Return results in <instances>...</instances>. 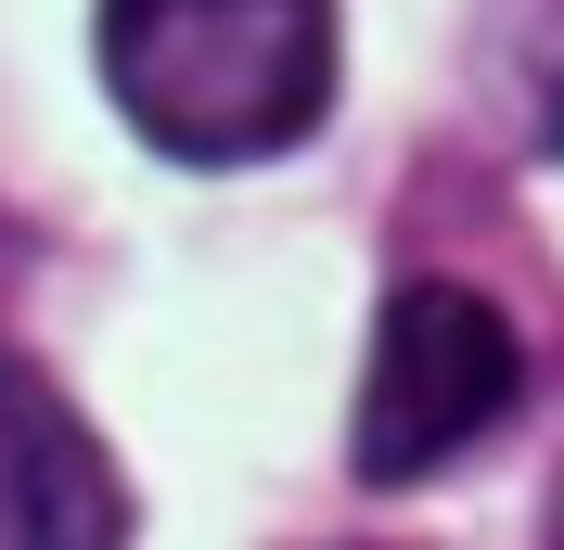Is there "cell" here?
Instances as JSON below:
<instances>
[{"instance_id":"277c9868","label":"cell","mask_w":564,"mask_h":550,"mask_svg":"<svg viewBox=\"0 0 564 550\" xmlns=\"http://www.w3.org/2000/svg\"><path fill=\"white\" fill-rule=\"evenodd\" d=\"M552 141H564V52H552Z\"/></svg>"},{"instance_id":"7a4b0ae2","label":"cell","mask_w":564,"mask_h":550,"mask_svg":"<svg viewBox=\"0 0 564 550\" xmlns=\"http://www.w3.org/2000/svg\"><path fill=\"white\" fill-rule=\"evenodd\" d=\"M527 397V333L500 320V295L475 282H398L372 320V372H359L347 474L359 486H423L462 448H488Z\"/></svg>"},{"instance_id":"6da1fadb","label":"cell","mask_w":564,"mask_h":550,"mask_svg":"<svg viewBox=\"0 0 564 550\" xmlns=\"http://www.w3.org/2000/svg\"><path fill=\"white\" fill-rule=\"evenodd\" d=\"M104 103L180 167H257L334 116V0H90Z\"/></svg>"},{"instance_id":"3957f363","label":"cell","mask_w":564,"mask_h":550,"mask_svg":"<svg viewBox=\"0 0 564 550\" xmlns=\"http://www.w3.org/2000/svg\"><path fill=\"white\" fill-rule=\"evenodd\" d=\"M0 550H129V474L65 384L0 345Z\"/></svg>"},{"instance_id":"5b68a950","label":"cell","mask_w":564,"mask_h":550,"mask_svg":"<svg viewBox=\"0 0 564 550\" xmlns=\"http://www.w3.org/2000/svg\"><path fill=\"white\" fill-rule=\"evenodd\" d=\"M552 550H564V486H552Z\"/></svg>"}]
</instances>
